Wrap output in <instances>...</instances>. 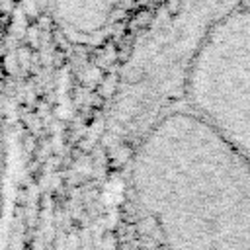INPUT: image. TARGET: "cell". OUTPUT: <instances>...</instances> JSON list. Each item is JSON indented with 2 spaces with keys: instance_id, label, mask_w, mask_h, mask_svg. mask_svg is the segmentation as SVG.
Instances as JSON below:
<instances>
[{
  "instance_id": "obj_3",
  "label": "cell",
  "mask_w": 250,
  "mask_h": 250,
  "mask_svg": "<svg viewBox=\"0 0 250 250\" xmlns=\"http://www.w3.org/2000/svg\"><path fill=\"white\" fill-rule=\"evenodd\" d=\"M125 0H49L59 25L74 39L98 35Z\"/></svg>"
},
{
  "instance_id": "obj_1",
  "label": "cell",
  "mask_w": 250,
  "mask_h": 250,
  "mask_svg": "<svg viewBox=\"0 0 250 250\" xmlns=\"http://www.w3.org/2000/svg\"><path fill=\"white\" fill-rule=\"evenodd\" d=\"M131 180L168 250H250V158L193 111L143 137Z\"/></svg>"
},
{
  "instance_id": "obj_2",
  "label": "cell",
  "mask_w": 250,
  "mask_h": 250,
  "mask_svg": "<svg viewBox=\"0 0 250 250\" xmlns=\"http://www.w3.org/2000/svg\"><path fill=\"white\" fill-rule=\"evenodd\" d=\"M193 113L250 158V2L203 33L186 78Z\"/></svg>"
},
{
  "instance_id": "obj_4",
  "label": "cell",
  "mask_w": 250,
  "mask_h": 250,
  "mask_svg": "<svg viewBox=\"0 0 250 250\" xmlns=\"http://www.w3.org/2000/svg\"><path fill=\"white\" fill-rule=\"evenodd\" d=\"M4 104L0 94V215L4 203V178H6V119H4Z\"/></svg>"
}]
</instances>
